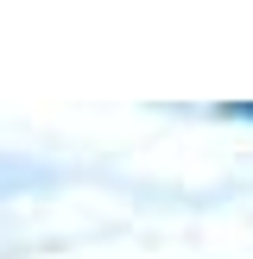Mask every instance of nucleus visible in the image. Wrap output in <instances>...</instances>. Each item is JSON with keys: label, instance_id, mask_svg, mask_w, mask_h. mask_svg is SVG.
Here are the masks:
<instances>
[{"label": "nucleus", "instance_id": "nucleus-1", "mask_svg": "<svg viewBox=\"0 0 253 259\" xmlns=\"http://www.w3.org/2000/svg\"><path fill=\"white\" fill-rule=\"evenodd\" d=\"M240 114H253V108H240Z\"/></svg>", "mask_w": 253, "mask_h": 259}]
</instances>
